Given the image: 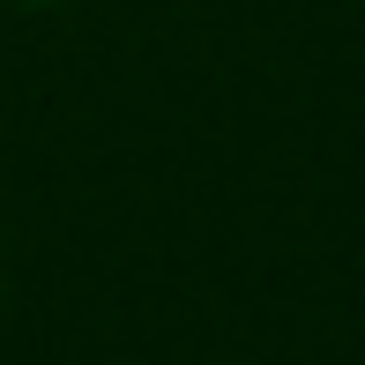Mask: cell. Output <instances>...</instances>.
I'll return each mask as SVG.
<instances>
[{
  "label": "cell",
  "instance_id": "6da1fadb",
  "mask_svg": "<svg viewBox=\"0 0 365 365\" xmlns=\"http://www.w3.org/2000/svg\"><path fill=\"white\" fill-rule=\"evenodd\" d=\"M0 8H82V0H0Z\"/></svg>",
  "mask_w": 365,
  "mask_h": 365
},
{
  "label": "cell",
  "instance_id": "7a4b0ae2",
  "mask_svg": "<svg viewBox=\"0 0 365 365\" xmlns=\"http://www.w3.org/2000/svg\"><path fill=\"white\" fill-rule=\"evenodd\" d=\"M0 269H8V246H0Z\"/></svg>",
  "mask_w": 365,
  "mask_h": 365
}]
</instances>
